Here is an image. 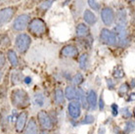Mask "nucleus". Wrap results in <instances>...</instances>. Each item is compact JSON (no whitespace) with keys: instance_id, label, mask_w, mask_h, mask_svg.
<instances>
[{"instance_id":"obj_1","label":"nucleus","mask_w":135,"mask_h":134,"mask_svg":"<svg viewBox=\"0 0 135 134\" xmlns=\"http://www.w3.org/2000/svg\"><path fill=\"white\" fill-rule=\"evenodd\" d=\"M11 103L15 108L24 110L31 105V98L28 93L23 88H15L11 91Z\"/></svg>"},{"instance_id":"obj_2","label":"nucleus","mask_w":135,"mask_h":134,"mask_svg":"<svg viewBox=\"0 0 135 134\" xmlns=\"http://www.w3.org/2000/svg\"><path fill=\"white\" fill-rule=\"evenodd\" d=\"M27 30L30 31V34L34 35V36L40 37L46 34L47 27L46 23L42 19L40 18H34L31 20L28 26H27Z\"/></svg>"},{"instance_id":"obj_3","label":"nucleus","mask_w":135,"mask_h":134,"mask_svg":"<svg viewBox=\"0 0 135 134\" xmlns=\"http://www.w3.org/2000/svg\"><path fill=\"white\" fill-rule=\"evenodd\" d=\"M117 36V45L119 47H126L130 43V38H129L128 30L126 28V26L118 25L115 27L114 30Z\"/></svg>"},{"instance_id":"obj_4","label":"nucleus","mask_w":135,"mask_h":134,"mask_svg":"<svg viewBox=\"0 0 135 134\" xmlns=\"http://www.w3.org/2000/svg\"><path fill=\"white\" fill-rule=\"evenodd\" d=\"M32 39H31V35L27 34H19L15 38V47L16 50L20 53L24 54L26 53L31 45Z\"/></svg>"},{"instance_id":"obj_5","label":"nucleus","mask_w":135,"mask_h":134,"mask_svg":"<svg viewBox=\"0 0 135 134\" xmlns=\"http://www.w3.org/2000/svg\"><path fill=\"white\" fill-rule=\"evenodd\" d=\"M37 121L42 129L51 130L54 127V118L46 111H39L37 114Z\"/></svg>"},{"instance_id":"obj_6","label":"nucleus","mask_w":135,"mask_h":134,"mask_svg":"<svg viewBox=\"0 0 135 134\" xmlns=\"http://www.w3.org/2000/svg\"><path fill=\"white\" fill-rule=\"evenodd\" d=\"M16 6H8L0 9V28L5 27L7 23H9L13 20L16 12H17Z\"/></svg>"},{"instance_id":"obj_7","label":"nucleus","mask_w":135,"mask_h":134,"mask_svg":"<svg viewBox=\"0 0 135 134\" xmlns=\"http://www.w3.org/2000/svg\"><path fill=\"white\" fill-rule=\"evenodd\" d=\"M31 15L30 14H21L19 15L16 19H14L13 23H12V27L15 31H23L26 28H27V26L31 22Z\"/></svg>"},{"instance_id":"obj_8","label":"nucleus","mask_w":135,"mask_h":134,"mask_svg":"<svg viewBox=\"0 0 135 134\" xmlns=\"http://www.w3.org/2000/svg\"><path fill=\"white\" fill-rule=\"evenodd\" d=\"M100 40L106 45L115 46L117 45V36L114 30L109 28H102L100 31Z\"/></svg>"},{"instance_id":"obj_9","label":"nucleus","mask_w":135,"mask_h":134,"mask_svg":"<svg viewBox=\"0 0 135 134\" xmlns=\"http://www.w3.org/2000/svg\"><path fill=\"white\" fill-rule=\"evenodd\" d=\"M101 19L105 26L111 27L115 21V12L111 7H105L101 11Z\"/></svg>"},{"instance_id":"obj_10","label":"nucleus","mask_w":135,"mask_h":134,"mask_svg":"<svg viewBox=\"0 0 135 134\" xmlns=\"http://www.w3.org/2000/svg\"><path fill=\"white\" fill-rule=\"evenodd\" d=\"M81 109H82V107L78 101H70V103L68 105V113L70 114V117H71V119L76 121L80 117Z\"/></svg>"},{"instance_id":"obj_11","label":"nucleus","mask_w":135,"mask_h":134,"mask_svg":"<svg viewBox=\"0 0 135 134\" xmlns=\"http://www.w3.org/2000/svg\"><path fill=\"white\" fill-rule=\"evenodd\" d=\"M27 118H28L27 112H22L18 114L17 118H16V124H15V129L18 133L24 132L27 123Z\"/></svg>"},{"instance_id":"obj_12","label":"nucleus","mask_w":135,"mask_h":134,"mask_svg":"<svg viewBox=\"0 0 135 134\" xmlns=\"http://www.w3.org/2000/svg\"><path fill=\"white\" fill-rule=\"evenodd\" d=\"M78 54H79V51H78V47L74 46V45H71V44L64 46L60 51V55L63 58H71V59H73V58L78 57Z\"/></svg>"},{"instance_id":"obj_13","label":"nucleus","mask_w":135,"mask_h":134,"mask_svg":"<svg viewBox=\"0 0 135 134\" xmlns=\"http://www.w3.org/2000/svg\"><path fill=\"white\" fill-rule=\"evenodd\" d=\"M86 95V103L87 107L90 111H95L98 107V99H97V93L93 89L87 91Z\"/></svg>"},{"instance_id":"obj_14","label":"nucleus","mask_w":135,"mask_h":134,"mask_svg":"<svg viewBox=\"0 0 135 134\" xmlns=\"http://www.w3.org/2000/svg\"><path fill=\"white\" fill-rule=\"evenodd\" d=\"M24 134H39L38 124L34 117H31V119L27 121V126L24 130Z\"/></svg>"},{"instance_id":"obj_15","label":"nucleus","mask_w":135,"mask_h":134,"mask_svg":"<svg viewBox=\"0 0 135 134\" xmlns=\"http://www.w3.org/2000/svg\"><path fill=\"white\" fill-rule=\"evenodd\" d=\"M75 34L79 38H87L90 35V30L87 25L83 23H80L78 25L76 30H75Z\"/></svg>"},{"instance_id":"obj_16","label":"nucleus","mask_w":135,"mask_h":134,"mask_svg":"<svg viewBox=\"0 0 135 134\" xmlns=\"http://www.w3.org/2000/svg\"><path fill=\"white\" fill-rule=\"evenodd\" d=\"M6 57L7 60L9 61V63L11 64V66L13 68H17L20 64V60H19V57L17 55V52L13 49H9L6 53Z\"/></svg>"},{"instance_id":"obj_17","label":"nucleus","mask_w":135,"mask_h":134,"mask_svg":"<svg viewBox=\"0 0 135 134\" xmlns=\"http://www.w3.org/2000/svg\"><path fill=\"white\" fill-rule=\"evenodd\" d=\"M83 21L87 23V26H93L97 23V17L91 10L89 9H85L83 12Z\"/></svg>"},{"instance_id":"obj_18","label":"nucleus","mask_w":135,"mask_h":134,"mask_svg":"<svg viewBox=\"0 0 135 134\" xmlns=\"http://www.w3.org/2000/svg\"><path fill=\"white\" fill-rule=\"evenodd\" d=\"M115 20L118 21V25H122V26H126L127 23V14L126 11L123 8L118 9L115 15Z\"/></svg>"},{"instance_id":"obj_19","label":"nucleus","mask_w":135,"mask_h":134,"mask_svg":"<svg viewBox=\"0 0 135 134\" xmlns=\"http://www.w3.org/2000/svg\"><path fill=\"white\" fill-rule=\"evenodd\" d=\"M65 98L69 101H74L76 98V87H74L73 85L67 86L64 92Z\"/></svg>"},{"instance_id":"obj_20","label":"nucleus","mask_w":135,"mask_h":134,"mask_svg":"<svg viewBox=\"0 0 135 134\" xmlns=\"http://www.w3.org/2000/svg\"><path fill=\"white\" fill-rule=\"evenodd\" d=\"M24 78V74H22L20 70H14L11 74V82L13 85H18V84L23 83Z\"/></svg>"},{"instance_id":"obj_21","label":"nucleus","mask_w":135,"mask_h":134,"mask_svg":"<svg viewBox=\"0 0 135 134\" xmlns=\"http://www.w3.org/2000/svg\"><path fill=\"white\" fill-rule=\"evenodd\" d=\"M78 66L82 70H86L89 67V56L87 53H83L78 57Z\"/></svg>"},{"instance_id":"obj_22","label":"nucleus","mask_w":135,"mask_h":134,"mask_svg":"<svg viewBox=\"0 0 135 134\" xmlns=\"http://www.w3.org/2000/svg\"><path fill=\"white\" fill-rule=\"evenodd\" d=\"M75 100L78 101L80 103L81 107L83 108H87V103H86V95H85V92L80 87L76 88V98Z\"/></svg>"},{"instance_id":"obj_23","label":"nucleus","mask_w":135,"mask_h":134,"mask_svg":"<svg viewBox=\"0 0 135 134\" xmlns=\"http://www.w3.org/2000/svg\"><path fill=\"white\" fill-rule=\"evenodd\" d=\"M65 95L64 91L61 88H57L54 91V102L56 105H63L65 103Z\"/></svg>"},{"instance_id":"obj_24","label":"nucleus","mask_w":135,"mask_h":134,"mask_svg":"<svg viewBox=\"0 0 135 134\" xmlns=\"http://www.w3.org/2000/svg\"><path fill=\"white\" fill-rule=\"evenodd\" d=\"M113 76L115 77V79H122V78H123L125 76L124 70H123V68L120 65H118V66H117L115 68V70L113 71Z\"/></svg>"},{"instance_id":"obj_25","label":"nucleus","mask_w":135,"mask_h":134,"mask_svg":"<svg viewBox=\"0 0 135 134\" xmlns=\"http://www.w3.org/2000/svg\"><path fill=\"white\" fill-rule=\"evenodd\" d=\"M33 103L36 105L37 107H43L45 104V97H44L43 93L38 92L34 95L33 97Z\"/></svg>"},{"instance_id":"obj_26","label":"nucleus","mask_w":135,"mask_h":134,"mask_svg":"<svg viewBox=\"0 0 135 134\" xmlns=\"http://www.w3.org/2000/svg\"><path fill=\"white\" fill-rule=\"evenodd\" d=\"M55 0H42L38 6V10L41 12H46V11L52 6V4L54 3Z\"/></svg>"},{"instance_id":"obj_27","label":"nucleus","mask_w":135,"mask_h":134,"mask_svg":"<svg viewBox=\"0 0 135 134\" xmlns=\"http://www.w3.org/2000/svg\"><path fill=\"white\" fill-rule=\"evenodd\" d=\"M11 44V40L9 35L6 34H0V46L2 48H7Z\"/></svg>"},{"instance_id":"obj_28","label":"nucleus","mask_w":135,"mask_h":134,"mask_svg":"<svg viewBox=\"0 0 135 134\" xmlns=\"http://www.w3.org/2000/svg\"><path fill=\"white\" fill-rule=\"evenodd\" d=\"M133 131H134V121H126L124 124V128H123V133L130 134Z\"/></svg>"},{"instance_id":"obj_29","label":"nucleus","mask_w":135,"mask_h":134,"mask_svg":"<svg viewBox=\"0 0 135 134\" xmlns=\"http://www.w3.org/2000/svg\"><path fill=\"white\" fill-rule=\"evenodd\" d=\"M73 82H74L75 85H80L83 81H84V77H83V75H82V74L81 73H78V74H75L73 76Z\"/></svg>"},{"instance_id":"obj_30","label":"nucleus","mask_w":135,"mask_h":134,"mask_svg":"<svg viewBox=\"0 0 135 134\" xmlns=\"http://www.w3.org/2000/svg\"><path fill=\"white\" fill-rule=\"evenodd\" d=\"M87 3L92 10L99 11L101 9V3L99 2L98 0H87Z\"/></svg>"},{"instance_id":"obj_31","label":"nucleus","mask_w":135,"mask_h":134,"mask_svg":"<svg viewBox=\"0 0 135 134\" xmlns=\"http://www.w3.org/2000/svg\"><path fill=\"white\" fill-rule=\"evenodd\" d=\"M95 121V117L92 114H86L83 119L80 121V124H92Z\"/></svg>"},{"instance_id":"obj_32","label":"nucleus","mask_w":135,"mask_h":134,"mask_svg":"<svg viewBox=\"0 0 135 134\" xmlns=\"http://www.w3.org/2000/svg\"><path fill=\"white\" fill-rule=\"evenodd\" d=\"M129 85L127 83H123L120 85V87L118 89V94H119V96H124L125 94H127L129 90Z\"/></svg>"},{"instance_id":"obj_33","label":"nucleus","mask_w":135,"mask_h":134,"mask_svg":"<svg viewBox=\"0 0 135 134\" xmlns=\"http://www.w3.org/2000/svg\"><path fill=\"white\" fill-rule=\"evenodd\" d=\"M120 114H122V116L124 117V118H130L132 116V113L129 111V109L127 107L122 108V110H120Z\"/></svg>"},{"instance_id":"obj_34","label":"nucleus","mask_w":135,"mask_h":134,"mask_svg":"<svg viewBox=\"0 0 135 134\" xmlns=\"http://www.w3.org/2000/svg\"><path fill=\"white\" fill-rule=\"evenodd\" d=\"M6 66V56L5 54L0 50V70Z\"/></svg>"},{"instance_id":"obj_35","label":"nucleus","mask_w":135,"mask_h":134,"mask_svg":"<svg viewBox=\"0 0 135 134\" xmlns=\"http://www.w3.org/2000/svg\"><path fill=\"white\" fill-rule=\"evenodd\" d=\"M107 86L110 90H114L115 88V82L114 79H112V78H108L107 79Z\"/></svg>"},{"instance_id":"obj_36","label":"nucleus","mask_w":135,"mask_h":134,"mask_svg":"<svg viewBox=\"0 0 135 134\" xmlns=\"http://www.w3.org/2000/svg\"><path fill=\"white\" fill-rule=\"evenodd\" d=\"M111 109H112V114L114 117H117L118 114V107L117 104H113L111 106Z\"/></svg>"},{"instance_id":"obj_37","label":"nucleus","mask_w":135,"mask_h":134,"mask_svg":"<svg viewBox=\"0 0 135 134\" xmlns=\"http://www.w3.org/2000/svg\"><path fill=\"white\" fill-rule=\"evenodd\" d=\"M98 106H99V109L103 111L105 109V103H104V98H103V95H101V97L99 99V103H98Z\"/></svg>"},{"instance_id":"obj_38","label":"nucleus","mask_w":135,"mask_h":134,"mask_svg":"<svg viewBox=\"0 0 135 134\" xmlns=\"http://www.w3.org/2000/svg\"><path fill=\"white\" fill-rule=\"evenodd\" d=\"M98 134H106V127L104 125H101L98 129Z\"/></svg>"},{"instance_id":"obj_39","label":"nucleus","mask_w":135,"mask_h":134,"mask_svg":"<svg viewBox=\"0 0 135 134\" xmlns=\"http://www.w3.org/2000/svg\"><path fill=\"white\" fill-rule=\"evenodd\" d=\"M24 83H26V84H30V83H31V77H30V76H26L24 78V81H23Z\"/></svg>"},{"instance_id":"obj_40","label":"nucleus","mask_w":135,"mask_h":134,"mask_svg":"<svg viewBox=\"0 0 135 134\" xmlns=\"http://www.w3.org/2000/svg\"><path fill=\"white\" fill-rule=\"evenodd\" d=\"M34 1H37V2H38V1H41V0H34Z\"/></svg>"},{"instance_id":"obj_41","label":"nucleus","mask_w":135,"mask_h":134,"mask_svg":"<svg viewBox=\"0 0 135 134\" xmlns=\"http://www.w3.org/2000/svg\"><path fill=\"white\" fill-rule=\"evenodd\" d=\"M0 78H1V74H0Z\"/></svg>"}]
</instances>
